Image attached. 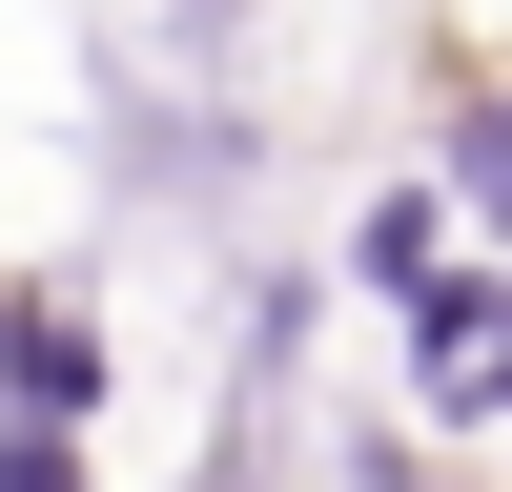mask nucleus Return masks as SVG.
I'll list each match as a JSON object with an SVG mask.
<instances>
[{
	"label": "nucleus",
	"mask_w": 512,
	"mask_h": 492,
	"mask_svg": "<svg viewBox=\"0 0 512 492\" xmlns=\"http://www.w3.org/2000/svg\"><path fill=\"white\" fill-rule=\"evenodd\" d=\"M103 410V308L82 287H0V431H82Z\"/></svg>",
	"instance_id": "obj_2"
},
{
	"label": "nucleus",
	"mask_w": 512,
	"mask_h": 492,
	"mask_svg": "<svg viewBox=\"0 0 512 492\" xmlns=\"http://www.w3.org/2000/svg\"><path fill=\"white\" fill-rule=\"evenodd\" d=\"M349 267H369V287H410V267H451V205H431V185H390V205H349Z\"/></svg>",
	"instance_id": "obj_3"
},
{
	"label": "nucleus",
	"mask_w": 512,
	"mask_h": 492,
	"mask_svg": "<svg viewBox=\"0 0 512 492\" xmlns=\"http://www.w3.org/2000/svg\"><path fill=\"white\" fill-rule=\"evenodd\" d=\"M410 390H431V431H492V390H512V267L492 246L410 267Z\"/></svg>",
	"instance_id": "obj_1"
}]
</instances>
